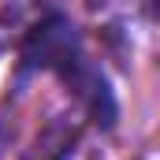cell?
<instances>
[{"instance_id": "cell-1", "label": "cell", "mask_w": 160, "mask_h": 160, "mask_svg": "<svg viewBox=\"0 0 160 160\" xmlns=\"http://www.w3.org/2000/svg\"><path fill=\"white\" fill-rule=\"evenodd\" d=\"M30 15V0H0V48L26 26Z\"/></svg>"}]
</instances>
